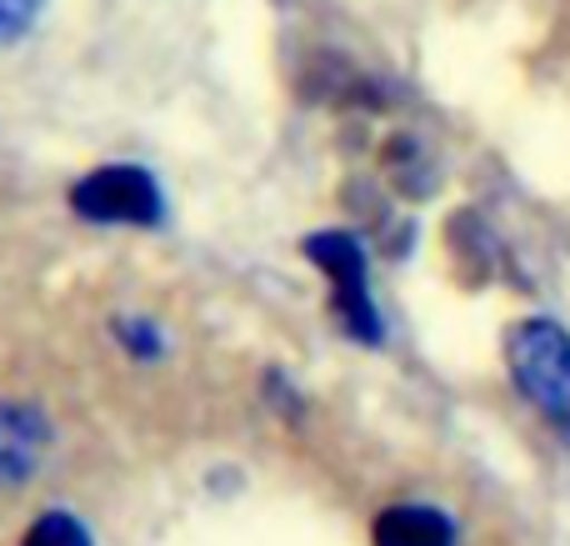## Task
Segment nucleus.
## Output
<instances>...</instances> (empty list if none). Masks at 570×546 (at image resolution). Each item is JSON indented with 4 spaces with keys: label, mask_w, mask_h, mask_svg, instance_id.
<instances>
[{
    "label": "nucleus",
    "mask_w": 570,
    "mask_h": 546,
    "mask_svg": "<svg viewBox=\"0 0 570 546\" xmlns=\"http://www.w3.org/2000/svg\"><path fill=\"white\" fill-rule=\"evenodd\" d=\"M505 361L521 387V397L570 437V331L546 316H531L511 326L505 337Z\"/></svg>",
    "instance_id": "obj_1"
},
{
    "label": "nucleus",
    "mask_w": 570,
    "mask_h": 546,
    "mask_svg": "<svg viewBox=\"0 0 570 546\" xmlns=\"http://www.w3.org/2000/svg\"><path fill=\"white\" fill-rule=\"evenodd\" d=\"M70 206L100 226H150L160 221V191L140 166H100L70 186Z\"/></svg>",
    "instance_id": "obj_2"
},
{
    "label": "nucleus",
    "mask_w": 570,
    "mask_h": 546,
    "mask_svg": "<svg viewBox=\"0 0 570 546\" xmlns=\"http://www.w3.org/2000/svg\"><path fill=\"white\" fill-rule=\"evenodd\" d=\"M311 261L335 281V316L351 326L355 341H375L381 337V321H375V306L365 296V256L351 236L341 231H325V236H311Z\"/></svg>",
    "instance_id": "obj_3"
},
{
    "label": "nucleus",
    "mask_w": 570,
    "mask_h": 546,
    "mask_svg": "<svg viewBox=\"0 0 570 546\" xmlns=\"http://www.w3.org/2000/svg\"><path fill=\"white\" fill-rule=\"evenodd\" d=\"M40 451H46V421L30 407H0V487L26 481Z\"/></svg>",
    "instance_id": "obj_4"
},
{
    "label": "nucleus",
    "mask_w": 570,
    "mask_h": 546,
    "mask_svg": "<svg viewBox=\"0 0 570 546\" xmlns=\"http://www.w3.org/2000/svg\"><path fill=\"white\" fill-rule=\"evenodd\" d=\"M375 546H455V527L435 507H391L371 527Z\"/></svg>",
    "instance_id": "obj_5"
},
{
    "label": "nucleus",
    "mask_w": 570,
    "mask_h": 546,
    "mask_svg": "<svg viewBox=\"0 0 570 546\" xmlns=\"http://www.w3.org/2000/svg\"><path fill=\"white\" fill-rule=\"evenodd\" d=\"M20 546H90V532L80 527L70 511H46V517L26 532Z\"/></svg>",
    "instance_id": "obj_6"
},
{
    "label": "nucleus",
    "mask_w": 570,
    "mask_h": 546,
    "mask_svg": "<svg viewBox=\"0 0 570 546\" xmlns=\"http://www.w3.org/2000/svg\"><path fill=\"white\" fill-rule=\"evenodd\" d=\"M40 16V0H0V46L20 40Z\"/></svg>",
    "instance_id": "obj_7"
}]
</instances>
